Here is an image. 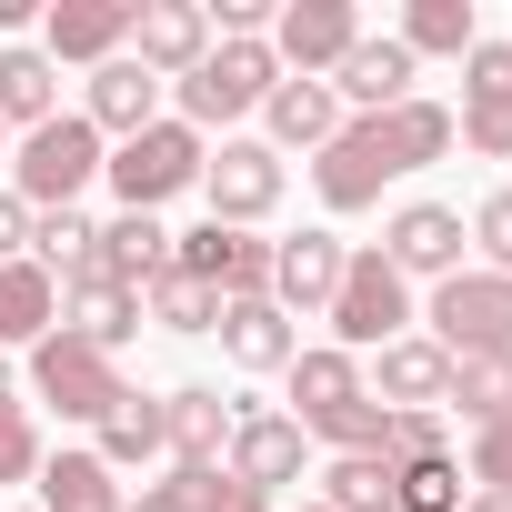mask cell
<instances>
[{
  "label": "cell",
  "mask_w": 512,
  "mask_h": 512,
  "mask_svg": "<svg viewBox=\"0 0 512 512\" xmlns=\"http://www.w3.org/2000/svg\"><path fill=\"white\" fill-rule=\"evenodd\" d=\"M442 151H452V111H442V101H402V111L342 121V131L322 141L312 181H322L332 211H372L382 181H402V171H422V161H442Z\"/></svg>",
  "instance_id": "1"
},
{
  "label": "cell",
  "mask_w": 512,
  "mask_h": 512,
  "mask_svg": "<svg viewBox=\"0 0 512 512\" xmlns=\"http://www.w3.org/2000/svg\"><path fill=\"white\" fill-rule=\"evenodd\" d=\"M91 171H101V131H91L81 111H61V121H41V131L11 151V201H21V211H71V201L91 191Z\"/></svg>",
  "instance_id": "2"
},
{
  "label": "cell",
  "mask_w": 512,
  "mask_h": 512,
  "mask_svg": "<svg viewBox=\"0 0 512 512\" xmlns=\"http://www.w3.org/2000/svg\"><path fill=\"white\" fill-rule=\"evenodd\" d=\"M101 171H111L121 211H161L171 191H191V181H201V131H191V121H151V131H131Z\"/></svg>",
  "instance_id": "3"
},
{
  "label": "cell",
  "mask_w": 512,
  "mask_h": 512,
  "mask_svg": "<svg viewBox=\"0 0 512 512\" xmlns=\"http://www.w3.org/2000/svg\"><path fill=\"white\" fill-rule=\"evenodd\" d=\"M432 342L452 362L512 352V272H452V282H432Z\"/></svg>",
  "instance_id": "4"
},
{
  "label": "cell",
  "mask_w": 512,
  "mask_h": 512,
  "mask_svg": "<svg viewBox=\"0 0 512 512\" xmlns=\"http://www.w3.org/2000/svg\"><path fill=\"white\" fill-rule=\"evenodd\" d=\"M171 272H191L221 302H272V241H251L231 221H201V231H171Z\"/></svg>",
  "instance_id": "5"
},
{
  "label": "cell",
  "mask_w": 512,
  "mask_h": 512,
  "mask_svg": "<svg viewBox=\"0 0 512 512\" xmlns=\"http://www.w3.org/2000/svg\"><path fill=\"white\" fill-rule=\"evenodd\" d=\"M402 322H412V292H402V272L382 262V251H352V262H342V292H332V332H342V352L362 362V352L402 342Z\"/></svg>",
  "instance_id": "6"
},
{
  "label": "cell",
  "mask_w": 512,
  "mask_h": 512,
  "mask_svg": "<svg viewBox=\"0 0 512 512\" xmlns=\"http://www.w3.org/2000/svg\"><path fill=\"white\" fill-rule=\"evenodd\" d=\"M31 392H41L61 422H101V412L121 402V372H111V352H91L81 332H41V342H31Z\"/></svg>",
  "instance_id": "7"
},
{
  "label": "cell",
  "mask_w": 512,
  "mask_h": 512,
  "mask_svg": "<svg viewBox=\"0 0 512 512\" xmlns=\"http://www.w3.org/2000/svg\"><path fill=\"white\" fill-rule=\"evenodd\" d=\"M272 81H282L272 41H221V51L181 81V121H191V131H201V121H241V111L272 101Z\"/></svg>",
  "instance_id": "8"
},
{
  "label": "cell",
  "mask_w": 512,
  "mask_h": 512,
  "mask_svg": "<svg viewBox=\"0 0 512 512\" xmlns=\"http://www.w3.org/2000/svg\"><path fill=\"white\" fill-rule=\"evenodd\" d=\"M482 161H512V41H472L462 51V121H452Z\"/></svg>",
  "instance_id": "9"
},
{
  "label": "cell",
  "mask_w": 512,
  "mask_h": 512,
  "mask_svg": "<svg viewBox=\"0 0 512 512\" xmlns=\"http://www.w3.org/2000/svg\"><path fill=\"white\" fill-rule=\"evenodd\" d=\"M131 61L151 81H191L211 61V11H201V0H141V11H131Z\"/></svg>",
  "instance_id": "10"
},
{
  "label": "cell",
  "mask_w": 512,
  "mask_h": 512,
  "mask_svg": "<svg viewBox=\"0 0 512 512\" xmlns=\"http://www.w3.org/2000/svg\"><path fill=\"white\" fill-rule=\"evenodd\" d=\"M201 191H211V221H262L282 201V151L272 141H221V161H201Z\"/></svg>",
  "instance_id": "11"
},
{
  "label": "cell",
  "mask_w": 512,
  "mask_h": 512,
  "mask_svg": "<svg viewBox=\"0 0 512 512\" xmlns=\"http://www.w3.org/2000/svg\"><path fill=\"white\" fill-rule=\"evenodd\" d=\"M352 41H362L352 0H292V11H272V61H292L302 81H312V71H342Z\"/></svg>",
  "instance_id": "12"
},
{
  "label": "cell",
  "mask_w": 512,
  "mask_h": 512,
  "mask_svg": "<svg viewBox=\"0 0 512 512\" xmlns=\"http://www.w3.org/2000/svg\"><path fill=\"white\" fill-rule=\"evenodd\" d=\"M382 262L412 282H452L462 272V211H442V201H412V211H392V231H382Z\"/></svg>",
  "instance_id": "13"
},
{
  "label": "cell",
  "mask_w": 512,
  "mask_h": 512,
  "mask_svg": "<svg viewBox=\"0 0 512 512\" xmlns=\"http://www.w3.org/2000/svg\"><path fill=\"white\" fill-rule=\"evenodd\" d=\"M131 11L141 0H51L41 11V31H51V61H121V41H131Z\"/></svg>",
  "instance_id": "14"
},
{
  "label": "cell",
  "mask_w": 512,
  "mask_h": 512,
  "mask_svg": "<svg viewBox=\"0 0 512 512\" xmlns=\"http://www.w3.org/2000/svg\"><path fill=\"white\" fill-rule=\"evenodd\" d=\"M342 262H352V251H342L332 231L272 241V302H282V312H332V292H342Z\"/></svg>",
  "instance_id": "15"
},
{
  "label": "cell",
  "mask_w": 512,
  "mask_h": 512,
  "mask_svg": "<svg viewBox=\"0 0 512 512\" xmlns=\"http://www.w3.org/2000/svg\"><path fill=\"white\" fill-rule=\"evenodd\" d=\"M292 472H302V422L292 412H241L231 422V482H251V492L272 502Z\"/></svg>",
  "instance_id": "16"
},
{
  "label": "cell",
  "mask_w": 512,
  "mask_h": 512,
  "mask_svg": "<svg viewBox=\"0 0 512 512\" xmlns=\"http://www.w3.org/2000/svg\"><path fill=\"white\" fill-rule=\"evenodd\" d=\"M61 332H81L91 352H121V342L141 332V292H121V282L91 262L81 282H61Z\"/></svg>",
  "instance_id": "17"
},
{
  "label": "cell",
  "mask_w": 512,
  "mask_h": 512,
  "mask_svg": "<svg viewBox=\"0 0 512 512\" xmlns=\"http://www.w3.org/2000/svg\"><path fill=\"white\" fill-rule=\"evenodd\" d=\"M221 352H231L241 372H292L302 332H292L282 302H221Z\"/></svg>",
  "instance_id": "18"
},
{
  "label": "cell",
  "mask_w": 512,
  "mask_h": 512,
  "mask_svg": "<svg viewBox=\"0 0 512 512\" xmlns=\"http://www.w3.org/2000/svg\"><path fill=\"white\" fill-rule=\"evenodd\" d=\"M332 101L402 111V101H412V51H402V41H352V51H342V71H332Z\"/></svg>",
  "instance_id": "19"
},
{
  "label": "cell",
  "mask_w": 512,
  "mask_h": 512,
  "mask_svg": "<svg viewBox=\"0 0 512 512\" xmlns=\"http://www.w3.org/2000/svg\"><path fill=\"white\" fill-rule=\"evenodd\" d=\"M442 382H452L442 342H422V332L382 342V412H442Z\"/></svg>",
  "instance_id": "20"
},
{
  "label": "cell",
  "mask_w": 512,
  "mask_h": 512,
  "mask_svg": "<svg viewBox=\"0 0 512 512\" xmlns=\"http://www.w3.org/2000/svg\"><path fill=\"white\" fill-rule=\"evenodd\" d=\"M161 442L181 452V472H211V462H221V442H231V402H221L211 382L171 392V402H161Z\"/></svg>",
  "instance_id": "21"
},
{
  "label": "cell",
  "mask_w": 512,
  "mask_h": 512,
  "mask_svg": "<svg viewBox=\"0 0 512 512\" xmlns=\"http://www.w3.org/2000/svg\"><path fill=\"white\" fill-rule=\"evenodd\" d=\"M151 101H161V81H151V71L121 51V61H101V71H91V111H81V121L131 141V131H151Z\"/></svg>",
  "instance_id": "22"
},
{
  "label": "cell",
  "mask_w": 512,
  "mask_h": 512,
  "mask_svg": "<svg viewBox=\"0 0 512 512\" xmlns=\"http://www.w3.org/2000/svg\"><path fill=\"white\" fill-rule=\"evenodd\" d=\"M41 131V121H61V61L51 51H0V131Z\"/></svg>",
  "instance_id": "23"
},
{
  "label": "cell",
  "mask_w": 512,
  "mask_h": 512,
  "mask_svg": "<svg viewBox=\"0 0 512 512\" xmlns=\"http://www.w3.org/2000/svg\"><path fill=\"white\" fill-rule=\"evenodd\" d=\"M101 272H111L121 292H151V282L171 272V231H161L151 211H121V221L101 231Z\"/></svg>",
  "instance_id": "24"
},
{
  "label": "cell",
  "mask_w": 512,
  "mask_h": 512,
  "mask_svg": "<svg viewBox=\"0 0 512 512\" xmlns=\"http://www.w3.org/2000/svg\"><path fill=\"white\" fill-rule=\"evenodd\" d=\"M272 141H292V151H322L332 131H342V101H332V81H272Z\"/></svg>",
  "instance_id": "25"
},
{
  "label": "cell",
  "mask_w": 512,
  "mask_h": 512,
  "mask_svg": "<svg viewBox=\"0 0 512 512\" xmlns=\"http://www.w3.org/2000/svg\"><path fill=\"white\" fill-rule=\"evenodd\" d=\"M61 322V282L41 262H0V342H41Z\"/></svg>",
  "instance_id": "26"
},
{
  "label": "cell",
  "mask_w": 512,
  "mask_h": 512,
  "mask_svg": "<svg viewBox=\"0 0 512 512\" xmlns=\"http://www.w3.org/2000/svg\"><path fill=\"white\" fill-rule=\"evenodd\" d=\"M292 402H302V422H322V412L362 402V362H352L342 342H322V352H292Z\"/></svg>",
  "instance_id": "27"
},
{
  "label": "cell",
  "mask_w": 512,
  "mask_h": 512,
  "mask_svg": "<svg viewBox=\"0 0 512 512\" xmlns=\"http://www.w3.org/2000/svg\"><path fill=\"white\" fill-rule=\"evenodd\" d=\"M442 402H452V412H462L472 432H492V422L512 412V352H472V362H452Z\"/></svg>",
  "instance_id": "28"
},
{
  "label": "cell",
  "mask_w": 512,
  "mask_h": 512,
  "mask_svg": "<svg viewBox=\"0 0 512 512\" xmlns=\"http://www.w3.org/2000/svg\"><path fill=\"white\" fill-rule=\"evenodd\" d=\"M41 512H121V482L101 452H61L41 462Z\"/></svg>",
  "instance_id": "29"
},
{
  "label": "cell",
  "mask_w": 512,
  "mask_h": 512,
  "mask_svg": "<svg viewBox=\"0 0 512 512\" xmlns=\"http://www.w3.org/2000/svg\"><path fill=\"white\" fill-rule=\"evenodd\" d=\"M322 512H392V462L382 452H342L322 472Z\"/></svg>",
  "instance_id": "30"
},
{
  "label": "cell",
  "mask_w": 512,
  "mask_h": 512,
  "mask_svg": "<svg viewBox=\"0 0 512 512\" xmlns=\"http://www.w3.org/2000/svg\"><path fill=\"white\" fill-rule=\"evenodd\" d=\"M472 41H482V31H472V0H412V11H402V51H412V61H422V51H452V61H462Z\"/></svg>",
  "instance_id": "31"
},
{
  "label": "cell",
  "mask_w": 512,
  "mask_h": 512,
  "mask_svg": "<svg viewBox=\"0 0 512 512\" xmlns=\"http://www.w3.org/2000/svg\"><path fill=\"white\" fill-rule=\"evenodd\" d=\"M161 452V402H141V392H121L111 412H101V462L121 472V462H151Z\"/></svg>",
  "instance_id": "32"
},
{
  "label": "cell",
  "mask_w": 512,
  "mask_h": 512,
  "mask_svg": "<svg viewBox=\"0 0 512 512\" xmlns=\"http://www.w3.org/2000/svg\"><path fill=\"white\" fill-rule=\"evenodd\" d=\"M31 241H41V272H61V282H81V272L101 262V231H91L81 211H41Z\"/></svg>",
  "instance_id": "33"
},
{
  "label": "cell",
  "mask_w": 512,
  "mask_h": 512,
  "mask_svg": "<svg viewBox=\"0 0 512 512\" xmlns=\"http://www.w3.org/2000/svg\"><path fill=\"white\" fill-rule=\"evenodd\" d=\"M141 312H151V322H161V332H221V292H201V282H191V272H161V282H151V302H141Z\"/></svg>",
  "instance_id": "34"
},
{
  "label": "cell",
  "mask_w": 512,
  "mask_h": 512,
  "mask_svg": "<svg viewBox=\"0 0 512 512\" xmlns=\"http://www.w3.org/2000/svg\"><path fill=\"white\" fill-rule=\"evenodd\" d=\"M392 512H462V472H452V452H432V462H392Z\"/></svg>",
  "instance_id": "35"
},
{
  "label": "cell",
  "mask_w": 512,
  "mask_h": 512,
  "mask_svg": "<svg viewBox=\"0 0 512 512\" xmlns=\"http://www.w3.org/2000/svg\"><path fill=\"white\" fill-rule=\"evenodd\" d=\"M302 432H322L332 452H382V432H392V412L362 392V402H342V412H322V422H302Z\"/></svg>",
  "instance_id": "36"
},
{
  "label": "cell",
  "mask_w": 512,
  "mask_h": 512,
  "mask_svg": "<svg viewBox=\"0 0 512 512\" xmlns=\"http://www.w3.org/2000/svg\"><path fill=\"white\" fill-rule=\"evenodd\" d=\"M41 472V432H31V412L11 402V382H0V482H31Z\"/></svg>",
  "instance_id": "37"
},
{
  "label": "cell",
  "mask_w": 512,
  "mask_h": 512,
  "mask_svg": "<svg viewBox=\"0 0 512 512\" xmlns=\"http://www.w3.org/2000/svg\"><path fill=\"white\" fill-rule=\"evenodd\" d=\"M432 452H442V412H392L382 462H432Z\"/></svg>",
  "instance_id": "38"
},
{
  "label": "cell",
  "mask_w": 512,
  "mask_h": 512,
  "mask_svg": "<svg viewBox=\"0 0 512 512\" xmlns=\"http://www.w3.org/2000/svg\"><path fill=\"white\" fill-rule=\"evenodd\" d=\"M472 241H482V262H492V272H512V191H492V201L472 211Z\"/></svg>",
  "instance_id": "39"
},
{
  "label": "cell",
  "mask_w": 512,
  "mask_h": 512,
  "mask_svg": "<svg viewBox=\"0 0 512 512\" xmlns=\"http://www.w3.org/2000/svg\"><path fill=\"white\" fill-rule=\"evenodd\" d=\"M472 472H482V492H512V412L492 432H472Z\"/></svg>",
  "instance_id": "40"
},
{
  "label": "cell",
  "mask_w": 512,
  "mask_h": 512,
  "mask_svg": "<svg viewBox=\"0 0 512 512\" xmlns=\"http://www.w3.org/2000/svg\"><path fill=\"white\" fill-rule=\"evenodd\" d=\"M272 31V0H221V41H262Z\"/></svg>",
  "instance_id": "41"
},
{
  "label": "cell",
  "mask_w": 512,
  "mask_h": 512,
  "mask_svg": "<svg viewBox=\"0 0 512 512\" xmlns=\"http://www.w3.org/2000/svg\"><path fill=\"white\" fill-rule=\"evenodd\" d=\"M21 241H31V211H21L11 191H0V262H21Z\"/></svg>",
  "instance_id": "42"
},
{
  "label": "cell",
  "mask_w": 512,
  "mask_h": 512,
  "mask_svg": "<svg viewBox=\"0 0 512 512\" xmlns=\"http://www.w3.org/2000/svg\"><path fill=\"white\" fill-rule=\"evenodd\" d=\"M131 512H191V492H181V482H151V492H141Z\"/></svg>",
  "instance_id": "43"
},
{
  "label": "cell",
  "mask_w": 512,
  "mask_h": 512,
  "mask_svg": "<svg viewBox=\"0 0 512 512\" xmlns=\"http://www.w3.org/2000/svg\"><path fill=\"white\" fill-rule=\"evenodd\" d=\"M462 512H512V492H472V502H462Z\"/></svg>",
  "instance_id": "44"
},
{
  "label": "cell",
  "mask_w": 512,
  "mask_h": 512,
  "mask_svg": "<svg viewBox=\"0 0 512 512\" xmlns=\"http://www.w3.org/2000/svg\"><path fill=\"white\" fill-rule=\"evenodd\" d=\"M0 171H11V131H0Z\"/></svg>",
  "instance_id": "45"
},
{
  "label": "cell",
  "mask_w": 512,
  "mask_h": 512,
  "mask_svg": "<svg viewBox=\"0 0 512 512\" xmlns=\"http://www.w3.org/2000/svg\"><path fill=\"white\" fill-rule=\"evenodd\" d=\"M312 512H322V502H312Z\"/></svg>",
  "instance_id": "46"
}]
</instances>
